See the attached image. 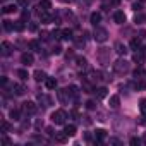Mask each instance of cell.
<instances>
[{
    "mask_svg": "<svg viewBox=\"0 0 146 146\" xmlns=\"http://www.w3.org/2000/svg\"><path fill=\"white\" fill-rule=\"evenodd\" d=\"M131 69V64L125 60V58H119L115 64H113V70L117 72V74H127Z\"/></svg>",
    "mask_w": 146,
    "mask_h": 146,
    "instance_id": "cell-1",
    "label": "cell"
},
{
    "mask_svg": "<svg viewBox=\"0 0 146 146\" xmlns=\"http://www.w3.org/2000/svg\"><path fill=\"white\" fill-rule=\"evenodd\" d=\"M93 38H95V41H98V43H105V41L108 40V31H107L105 28L96 26L95 31H93Z\"/></svg>",
    "mask_w": 146,
    "mask_h": 146,
    "instance_id": "cell-2",
    "label": "cell"
},
{
    "mask_svg": "<svg viewBox=\"0 0 146 146\" xmlns=\"http://www.w3.org/2000/svg\"><path fill=\"white\" fill-rule=\"evenodd\" d=\"M65 120H67V113H65L64 110H55V112L52 113V122H53V124L62 125V124H65Z\"/></svg>",
    "mask_w": 146,
    "mask_h": 146,
    "instance_id": "cell-3",
    "label": "cell"
},
{
    "mask_svg": "<svg viewBox=\"0 0 146 146\" xmlns=\"http://www.w3.org/2000/svg\"><path fill=\"white\" fill-rule=\"evenodd\" d=\"M57 96H58V102H60V103H64V105H67V103H69V100L72 98L67 88H65V90H58V91H57Z\"/></svg>",
    "mask_w": 146,
    "mask_h": 146,
    "instance_id": "cell-4",
    "label": "cell"
},
{
    "mask_svg": "<svg viewBox=\"0 0 146 146\" xmlns=\"http://www.w3.org/2000/svg\"><path fill=\"white\" fill-rule=\"evenodd\" d=\"M23 110H24L28 115H35V113L38 112V107H36V103H33V102H24V103H23Z\"/></svg>",
    "mask_w": 146,
    "mask_h": 146,
    "instance_id": "cell-5",
    "label": "cell"
},
{
    "mask_svg": "<svg viewBox=\"0 0 146 146\" xmlns=\"http://www.w3.org/2000/svg\"><path fill=\"white\" fill-rule=\"evenodd\" d=\"M0 50H2V55H4V57H9V55L12 53V45H11L9 41H2Z\"/></svg>",
    "mask_w": 146,
    "mask_h": 146,
    "instance_id": "cell-6",
    "label": "cell"
},
{
    "mask_svg": "<svg viewBox=\"0 0 146 146\" xmlns=\"http://www.w3.org/2000/svg\"><path fill=\"white\" fill-rule=\"evenodd\" d=\"M21 62L28 67V65H31L33 62H35V57H33V53H28V52H24L23 55H21Z\"/></svg>",
    "mask_w": 146,
    "mask_h": 146,
    "instance_id": "cell-7",
    "label": "cell"
},
{
    "mask_svg": "<svg viewBox=\"0 0 146 146\" xmlns=\"http://www.w3.org/2000/svg\"><path fill=\"white\" fill-rule=\"evenodd\" d=\"M40 21H41L43 24H48V23L53 21V17L48 14V11H40Z\"/></svg>",
    "mask_w": 146,
    "mask_h": 146,
    "instance_id": "cell-8",
    "label": "cell"
},
{
    "mask_svg": "<svg viewBox=\"0 0 146 146\" xmlns=\"http://www.w3.org/2000/svg\"><path fill=\"white\" fill-rule=\"evenodd\" d=\"M108 53H110V50L108 48H100V52H98V58H100V62L102 64H107L108 62Z\"/></svg>",
    "mask_w": 146,
    "mask_h": 146,
    "instance_id": "cell-9",
    "label": "cell"
},
{
    "mask_svg": "<svg viewBox=\"0 0 146 146\" xmlns=\"http://www.w3.org/2000/svg\"><path fill=\"white\" fill-rule=\"evenodd\" d=\"M12 91H14L16 96H23L28 90H26V86H23V84H12Z\"/></svg>",
    "mask_w": 146,
    "mask_h": 146,
    "instance_id": "cell-10",
    "label": "cell"
},
{
    "mask_svg": "<svg viewBox=\"0 0 146 146\" xmlns=\"http://www.w3.org/2000/svg\"><path fill=\"white\" fill-rule=\"evenodd\" d=\"M107 137V131L105 129H96L95 131V143H102Z\"/></svg>",
    "mask_w": 146,
    "mask_h": 146,
    "instance_id": "cell-11",
    "label": "cell"
},
{
    "mask_svg": "<svg viewBox=\"0 0 146 146\" xmlns=\"http://www.w3.org/2000/svg\"><path fill=\"white\" fill-rule=\"evenodd\" d=\"M113 21H115L117 24H124V23H125V14H124L122 11H117V12L113 14Z\"/></svg>",
    "mask_w": 146,
    "mask_h": 146,
    "instance_id": "cell-12",
    "label": "cell"
},
{
    "mask_svg": "<svg viewBox=\"0 0 146 146\" xmlns=\"http://www.w3.org/2000/svg\"><path fill=\"white\" fill-rule=\"evenodd\" d=\"M38 9L40 11H50L52 9V2H50V0H40Z\"/></svg>",
    "mask_w": 146,
    "mask_h": 146,
    "instance_id": "cell-13",
    "label": "cell"
},
{
    "mask_svg": "<svg viewBox=\"0 0 146 146\" xmlns=\"http://www.w3.org/2000/svg\"><path fill=\"white\" fill-rule=\"evenodd\" d=\"M33 78H35V81H38V83H41V81H46V74H45L43 70H35Z\"/></svg>",
    "mask_w": 146,
    "mask_h": 146,
    "instance_id": "cell-14",
    "label": "cell"
},
{
    "mask_svg": "<svg viewBox=\"0 0 146 146\" xmlns=\"http://www.w3.org/2000/svg\"><path fill=\"white\" fill-rule=\"evenodd\" d=\"M107 91H108V90H107L105 86H102V88H96V90H95V95H96L98 100H102V98L107 96Z\"/></svg>",
    "mask_w": 146,
    "mask_h": 146,
    "instance_id": "cell-15",
    "label": "cell"
},
{
    "mask_svg": "<svg viewBox=\"0 0 146 146\" xmlns=\"http://www.w3.org/2000/svg\"><path fill=\"white\" fill-rule=\"evenodd\" d=\"M53 137H55V141H57V143H65L69 136H67V134H65V131H64V132H55V134H53Z\"/></svg>",
    "mask_w": 146,
    "mask_h": 146,
    "instance_id": "cell-16",
    "label": "cell"
},
{
    "mask_svg": "<svg viewBox=\"0 0 146 146\" xmlns=\"http://www.w3.org/2000/svg\"><path fill=\"white\" fill-rule=\"evenodd\" d=\"M16 76H17L19 79H23V81H26V79L29 78V74H28L26 69H17V70H16Z\"/></svg>",
    "mask_w": 146,
    "mask_h": 146,
    "instance_id": "cell-17",
    "label": "cell"
},
{
    "mask_svg": "<svg viewBox=\"0 0 146 146\" xmlns=\"http://www.w3.org/2000/svg\"><path fill=\"white\" fill-rule=\"evenodd\" d=\"M64 131H65V134L70 137V136H74V134H76V131H78V129H76V125H74V124H67Z\"/></svg>",
    "mask_w": 146,
    "mask_h": 146,
    "instance_id": "cell-18",
    "label": "cell"
},
{
    "mask_svg": "<svg viewBox=\"0 0 146 146\" xmlns=\"http://www.w3.org/2000/svg\"><path fill=\"white\" fill-rule=\"evenodd\" d=\"M90 21H91V24H93V26H98V23L102 21V16H100V12H93V14L90 16Z\"/></svg>",
    "mask_w": 146,
    "mask_h": 146,
    "instance_id": "cell-19",
    "label": "cell"
},
{
    "mask_svg": "<svg viewBox=\"0 0 146 146\" xmlns=\"http://www.w3.org/2000/svg\"><path fill=\"white\" fill-rule=\"evenodd\" d=\"M115 52H117L119 55H125V53H127V48H125V45H122L120 41H117V43H115Z\"/></svg>",
    "mask_w": 146,
    "mask_h": 146,
    "instance_id": "cell-20",
    "label": "cell"
},
{
    "mask_svg": "<svg viewBox=\"0 0 146 146\" xmlns=\"http://www.w3.org/2000/svg\"><path fill=\"white\" fill-rule=\"evenodd\" d=\"M29 48L35 50V52H41V43H40L38 40H31V41H29Z\"/></svg>",
    "mask_w": 146,
    "mask_h": 146,
    "instance_id": "cell-21",
    "label": "cell"
},
{
    "mask_svg": "<svg viewBox=\"0 0 146 146\" xmlns=\"http://www.w3.org/2000/svg\"><path fill=\"white\" fill-rule=\"evenodd\" d=\"M45 84H46L48 90H55V88H57V79H55V78H46Z\"/></svg>",
    "mask_w": 146,
    "mask_h": 146,
    "instance_id": "cell-22",
    "label": "cell"
},
{
    "mask_svg": "<svg viewBox=\"0 0 146 146\" xmlns=\"http://www.w3.org/2000/svg\"><path fill=\"white\" fill-rule=\"evenodd\" d=\"M119 105H120V98H119L117 95L110 96V107H112V108H119Z\"/></svg>",
    "mask_w": 146,
    "mask_h": 146,
    "instance_id": "cell-23",
    "label": "cell"
},
{
    "mask_svg": "<svg viewBox=\"0 0 146 146\" xmlns=\"http://www.w3.org/2000/svg\"><path fill=\"white\" fill-rule=\"evenodd\" d=\"M4 29H5V31H14V29H16V24H14L12 21L5 19V21H4Z\"/></svg>",
    "mask_w": 146,
    "mask_h": 146,
    "instance_id": "cell-24",
    "label": "cell"
},
{
    "mask_svg": "<svg viewBox=\"0 0 146 146\" xmlns=\"http://www.w3.org/2000/svg\"><path fill=\"white\" fill-rule=\"evenodd\" d=\"M131 48H132L134 52H137V50L141 48V38H134V40L131 41Z\"/></svg>",
    "mask_w": 146,
    "mask_h": 146,
    "instance_id": "cell-25",
    "label": "cell"
},
{
    "mask_svg": "<svg viewBox=\"0 0 146 146\" xmlns=\"http://www.w3.org/2000/svg\"><path fill=\"white\" fill-rule=\"evenodd\" d=\"M67 90H69V93H70V96H72V98H78V95H79V90H78V86L70 84Z\"/></svg>",
    "mask_w": 146,
    "mask_h": 146,
    "instance_id": "cell-26",
    "label": "cell"
},
{
    "mask_svg": "<svg viewBox=\"0 0 146 146\" xmlns=\"http://www.w3.org/2000/svg\"><path fill=\"white\" fill-rule=\"evenodd\" d=\"M11 119L21 120V110H19V108H12V110H11Z\"/></svg>",
    "mask_w": 146,
    "mask_h": 146,
    "instance_id": "cell-27",
    "label": "cell"
},
{
    "mask_svg": "<svg viewBox=\"0 0 146 146\" xmlns=\"http://www.w3.org/2000/svg\"><path fill=\"white\" fill-rule=\"evenodd\" d=\"M76 65H78V67H83V69H84V67L88 65V60H86L84 57H78V58H76Z\"/></svg>",
    "mask_w": 146,
    "mask_h": 146,
    "instance_id": "cell-28",
    "label": "cell"
},
{
    "mask_svg": "<svg viewBox=\"0 0 146 146\" xmlns=\"http://www.w3.org/2000/svg\"><path fill=\"white\" fill-rule=\"evenodd\" d=\"M62 38L69 41V40H72L74 36H72V31H70V29H62Z\"/></svg>",
    "mask_w": 146,
    "mask_h": 146,
    "instance_id": "cell-29",
    "label": "cell"
},
{
    "mask_svg": "<svg viewBox=\"0 0 146 146\" xmlns=\"http://www.w3.org/2000/svg\"><path fill=\"white\" fill-rule=\"evenodd\" d=\"M144 21H146V16H144V14H141V12H139V14L136 12V17H134V23H136V24H141V23H144Z\"/></svg>",
    "mask_w": 146,
    "mask_h": 146,
    "instance_id": "cell-30",
    "label": "cell"
},
{
    "mask_svg": "<svg viewBox=\"0 0 146 146\" xmlns=\"http://www.w3.org/2000/svg\"><path fill=\"white\" fill-rule=\"evenodd\" d=\"M134 88L141 91V90H144V88H146V83H144L143 79H136V83H134Z\"/></svg>",
    "mask_w": 146,
    "mask_h": 146,
    "instance_id": "cell-31",
    "label": "cell"
},
{
    "mask_svg": "<svg viewBox=\"0 0 146 146\" xmlns=\"http://www.w3.org/2000/svg\"><path fill=\"white\" fill-rule=\"evenodd\" d=\"M38 100H40V102H43V107H50V103H52V102H50V98H48V96H45V95H38Z\"/></svg>",
    "mask_w": 146,
    "mask_h": 146,
    "instance_id": "cell-32",
    "label": "cell"
},
{
    "mask_svg": "<svg viewBox=\"0 0 146 146\" xmlns=\"http://www.w3.org/2000/svg\"><path fill=\"white\" fill-rule=\"evenodd\" d=\"M0 127H2V132H4V134H5V132H9V131L12 129V125H11L7 120H2V125H0Z\"/></svg>",
    "mask_w": 146,
    "mask_h": 146,
    "instance_id": "cell-33",
    "label": "cell"
},
{
    "mask_svg": "<svg viewBox=\"0 0 146 146\" xmlns=\"http://www.w3.org/2000/svg\"><path fill=\"white\" fill-rule=\"evenodd\" d=\"M14 24H16V31H19V33H21V31H24V28H26V26H24V21H23V19L16 21Z\"/></svg>",
    "mask_w": 146,
    "mask_h": 146,
    "instance_id": "cell-34",
    "label": "cell"
},
{
    "mask_svg": "<svg viewBox=\"0 0 146 146\" xmlns=\"http://www.w3.org/2000/svg\"><path fill=\"white\" fill-rule=\"evenodd\" d=\"M139 110H141L143 117H146V98H143V100L139 102Z\"/></svg>",
    "mask_w": 146,
    "mask_h": 146,
    "instance_id": "cell-35",
    "label": "cell"
},
{
    "mask_svg": "<svg viewBox=\"0 0 146 146\" xmlns=\"http://www.w3.org/2000/svg\"><path fill=\"white\" fill-rule=\"evenodd\" d=\"M4 14H11V12H14L16 11V5H4Z\"/></svg>",
    "mask_w": 146,
    "mask_h": 146,
    "instance_id": "cell-36",
    "label": "cell"
},
{
    "mask_svg": "<svg viewBox=\"0 0 146 146\" xmlns=\"http://www.w3.org/2000/svg\"><path fill=\"white\" fill-rule=\"evenodd\" d=\"M132 60H134V62H136L137 65H141V62H143V57L139 55V52H136V53L132 55Z\"/></svg>",
    "mask_w": 146,
    "mask_h": 146,
    "instance_id": "cell-37",
    "label": "cell"
},
{
    "mask_svg": "<svg viewBox=\"0 0 146 146\" xmlns=\"http://www.w3.org/2000/svg\"><path fill=\"white\" fill-rule=\"evenodd\" d=\"M86 108H88V110H95V108H96V103H95L93 100H88V102H86Z\"/></svg>",
    "mask_w": 146,
    "mask_h": 146,
    "instance_id": "cell-38",
    "label": "cell"
},
{
    "mask_svg": "<svg viewBox=\"0 0 146 146\" xmlns=\"http://www.w3.org/2000/svg\"><path fill=\"white\" fill-rule=\"evenodd\" d=\"M52 53H55V55H60V53H62V46H60V45H55V46L52 48Z\"/></svg>",
    "mask_w": 146,
    "mask_h": 146,
    "instance_id": "cell-39",
    "label": "cell"
},
{
    "mask_svg": "<svg viewBox=\"0 0 146 146\" xmlns=\"http://www.w3.org/2000/svg\"><path fill=\"white\" fill-rule=\"evenodd\" d=\"M132 9H134L136 12H141V11H143V4H141V2H139V4H132Z\"/></svg>",
    "mask_w": 146,
    "mask_h": 146,
    "instance_id": "cell-40",
    "label": "cell"
},
{
    "mask_svg": "<svg viewBox=\"0 0 146 146\" xmlns=\"http://www.w3.org/2000/svg\"><path fill=\"white\" fill-rule=\"evenodd\" d=\"M137 52H139V55L143 57V60H146V46H141Z\"/></svg>",
    "mask_w": 146,
    "mask_h": 146,
    "instance_id": "cell-41",
    "label": "cell"
},
{
    "mask_svg": "<svg viewBox=\"0 0 146 146\" xmlns=\"http://www.w3.org/2000/svg\"><path fill=\"white\" fill-rule=\"evenodd\" d=\"M52 36H53V38H57V40H58V38H62V31H60V29H55V31H53V33H52Z\"/></svg>",
    "mask_w": 146,
    "mask_h": 146,
    "instance_id": "cell-42",
    "label": "cell"
},
{
    "mask_svg": "<svg viewBox=\"0 0 146 146\" xmlns=\"http://www.w3.org/2000/svg\"><path fill=\"white\" fill-rule=\"evenodd\" d=\"M17 4H19L21 7H28V5H29V0H17Z\"/></svg>",
    "mask_w": 146,
    "mask_h": 146,
    "instance_id": "cell-43",
    "label": "cell"
},
{
    "mask_svg": "<svg viewBox=\"0 0 146 146\" xmlns=\"http://www.w3.org/2000/svg\"><path fill=\"white\" fill-rule=\"evenodd\" d=\"M78 2H79V5L84 7V5H90V4H91V0H78Z\"/></svg>",
    "mask_w": 146,
    "mask_h": 146,
    "instance_id": "cell-44",
    "label": "cell"
},
{
    "mask_svg": "<svg viewBox=\"0 0 146 146\" xmlns=\"http://www.w3.org/2000/svg\"><path fill=\"white\" fill-rule=\"evenodd\" d=\"M21 19H23V21L29 19V12H28V11H24V12H23V16H21Z\"/></svg>",
    "mask_w": 146,
    "mask_h": 146,
    "instance_id": "cell-45",
    "label": "cell"
},
{
    "mask_svg": "<svg viewBox=\"0 0 146 146\" xmlns=\"http://www.w3.org/2000/svg\"><path fill=\"white\" fill-rule=\"evenodd\" d=\"M40 36H41V40H48V33H46V31H41Z\"/></svg>",
    "mask_w": 146,
    "mask_h": 146,
    "instance_id": "cell-46",
    "label": "cell"
},
{
    "mask_svg": "<svg viewBox=\"0 0 146 146\" xmlns=\"http://www.w3.org/2000/svg\"><path fill=\"white\" fill-rule=\"evenodd\" d=\"M2 143H4V144H11V139H9L7 136H2Z\"/></svg>",
    "mask_w": 146,
    "mask_h": 146,
    "instance_id": "cell-47",
    "label": "cell"
},
{
    "mask_svg": "<svg viewBox=\"0 0 146 146\" xmlns=\"http://www.w3.org/2000/svg\"><path fill=\"white\" fill-rule=\"evenodd\" d=\"M129 143H131V144H139L141 141H139L137 137H131V141H129Z\"/></svg>",
    "mask_w": 146,
    "mask_h": 146,
    "instance_id": "cell-48",
    "label": "cell"
},
{
    "mask_svg": "<svg viewBox=\"0 0 146 146\" xmlns=\"http://www.w3.org/2000/svg\"><path fill=\"white\" fill-rule=\"evenodd\" d=\"M29 31H36V24H35V23L29 24Z\"/></svg>",
    "mask_w": 146,
    "mask_h": 146,
    "instance_id": "cell-49",
    "label": "cell"
},
{
    "mask_svg": "<svg viewBox=\"0 0 146 146\" xmlns=\"http://www.w3.org/2000/svg\"><path fill=\"white\" fill-rule=\"evenodd\" d=\"M0 83H2V86H5L7 84V78H2V79H0Z\"/></svg>",
    "mask_w": 146,
    "mask_h": 146,
    "instance_id": "cell-50",
    "label": "cell"
},
{
    "mask_svg": "<svg viewBox=\"0 0 146 146\" xmlns=\"http://www.w3.org/2000/svg\"><path fill=\"white\" fill-rule=\"evenodd\" d=\"M146 36V31H139V38H144Z\"/></svg>",
    "mask_w": 146,
    "mask_h": 146,
    "instance_id": "cell-51",
    "label": "cell"
},
{
    "mask_svg": "<svg viewBox=\"0 0 146 146\" xmlns=\"http://www.w3.org/2000/svg\"><path fill=\"white\" fill-rule=\"evenodd\" d=\"M119 2H120V0H112V4H113V5H119Z\"/></svg>",
    "mask_w": 146,
    "mask_h": 146,
    "instance_id": "cell-52",
    "label": "cell"
},
{
    "mask_svg": "<svg viewBox=\"0 0 146 146\" xmlns=\"http://www.w3.org/2000/svg\"><path fill=\"white\" fill-rule=\"evenodd\" d=\"M143 143H144V144H146V134H144V136H143Z\"/></svg>",
    "mask_w": 146,
    "mask_h": 146,
    "instance_id": "cell-53",
    "label": "cell"
},
{
    "mask_svg": "<svg viewBox=\"0 0 146 146\" xmlns=\"http://www.w3.org/2000/svg\"><path fill=\"white\" fill-rule=\"evenodd\" d=\"M141 2H144V0H141Z\"/></svg>",
    "mask_w": 146,
    "mask_h": 146,
    "instance_id": "cell-54",
    "label": "cell"
},
{
    "mask_svg": "<svg viewBox=\"0 0 146 146\" xmlns=\"http://www.w3.org/2000/svg\"><path fill=\"white\" fill-rule=\"evenodd\" d=\"M65 2H67V0H65Z\"/></svg>",
    "mask_w": 146,
    "mask_h": 146,
    "instance_id": "cell-55",
    "label": "cell"
}]
</instances>
